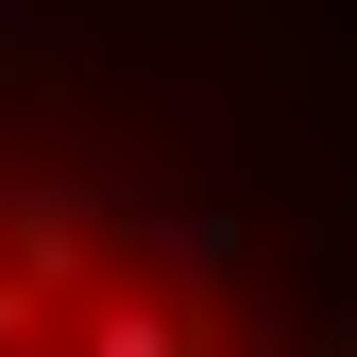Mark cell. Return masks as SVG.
<instances>
[{"label":"cell","instance_id":"cell-1","mask_svg":"<svg viewBox=\"0 0 357 357\" xmlns=\"http://www.w3.org/2000/svg\"><path fill=\"white\" fill-rule=\"evenodd\" d=\"M102 238H119V188H0V273L17 289H85Z\"/></svg>","mask_w":357,"mask_h":357},{"label":"cell","instance_id":"cell-2","mask_svg":"<svg viewBox=\"0 0 357 357\" xmlns=\"http://www.w3.org/2000/svg\"><path fill=\"white\" fill-rule=\"evenodd\" d=\"M119 238H137L153 273H188V289H204V273H238V221H221L204 188H119Z\"/></svg>","mask_w":357,"mask_h":357},{"label":"cell","instance_id":"cell-3","mask_svg":"<svg viewBox=\"0 0 357 357\" xmlns=\"http://www.w3.org/2000/svg\"><path fill=\"white\" fill-rule=\"evenodd\" d=\"M68 357H204V306H170V289H119V306H85V340Z\"/></svg>","mask_w":357,"mask_h":357}]
</instances>
